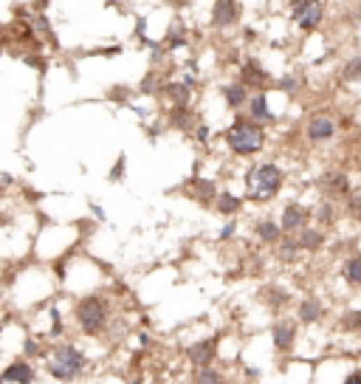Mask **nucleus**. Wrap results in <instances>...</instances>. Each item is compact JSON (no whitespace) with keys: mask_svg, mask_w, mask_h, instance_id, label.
I'll return each mask as SVG.
<instances>
[{"mask_svg":"<svg viewBox=\"0 0 361 384\" xmlns=\"http://www.w3.org/2000/svg\"><path fill=\"white\" fill-rule=\"evenodd\" d=\"M124 167H127V162H124V156H121L119 164H116V170H110V178H113V181H121V178H124Z\"/></svg>","mask_w":361,"mask_h":384,"instance_id":"nucleus-35","label":"nucleus"},{"mask_svg":"<svg viewBox=\"0 0 361 384\" xmlns=\"http://www.w3.org/2000/svg\"><path fill=\"white\" fill-rule=\"evenodd\" d=\"M209 136H212L209 125H203V122H195V141H198V144H209Z\"/></svg>","mask_w":361,"mask_h":384,"instance_id":"nucleus-33","label":"nucleus"},{"mask_svg":"<svg viewBox=\"0 0 361 384\" xmlns=\"http://www.w3.org/2000/svg\"><path fill=\"white\" fill-rule=\"evenodd\" d=\"M243 20V0H214L209 9V29L212 31H232Z\"/></svg>","mask_w":361,"mask_h":384,"instance_id":"nucleus-6","label":"nucleus"},{"mask_svg":"<svg viewBox=\"0 0 361 384\" xmlns=\"http://www.w3.org/2000/svg\"><path fill=\"white\" fill-rule=\"evenodd\" d=\"M322 314H325V305H322V299H316V297H305V299L300 302V308H297V317H300V322H305V325L319 322Z\"/></svg>","mask_w":361,"mask_h":384,"instance_id":"nucleus-17","label":"nucleus"},{"mask_svg":"<svg viewBox=\"0 0 361 384\" xmlns=\"http://www.w3.org/2000/svg\"><path fill=\"white\" fill-rule=\"evenodd\" d=\"M341 3H350V0H341Z\"/></svg>","mask_w":361,"mask_h":384,"instance_id":"nucleus-41","label":"nucleus"},{"mask_svg":"<svg viewBox=\"0 0 361 384\" xmlns=\"http://www.w3.org/2000/svg\"><path fill=\"white\" fill-rule=\"evenodd\" d=\"M31 381V367L26 362H15L0 373V384H29Z\"/></svg>","mask_w":361,"mask_h":384,"instance_id":"nucleus-22","label":"nucleus"},{"mask_svg":"<svg viewBox=\"0 0 361 384\" xmlns=\"http://www.w3.org/2000/svg\"><path fill=\"white\" fill-rule=\"evenodd\" d=\"M336 133H339V125L330 111H314L305 122V138L311 144H330Z\"/></svg>","mask_w":361,"mask_h":384,"instance_id":"nucleus-7","label":"nucleus"},{"mask_svg":"<svg viewBox=\"0 0 361 384\" xmlns=\"http://www.w3.org/2000/svg\"><path fill=\"white\" fill-rule=\"evenodd\" d=\"M339 76L344 85H361V54H350L339 65Z\"/></svg>","mask_w":361,"mask_h":384,"instance_id":"nucleus-19","label":"nucleus"},{"mask_svg":"<svg viewBox=\"0 0 361 384\" xmlns=\"http://www.w3.org/2000/svg\"><path fill=\"white\" fill-rule=\"evenodd\" d=\"M322 190H325L327 198H347V195L353 192V181H350L347 173L333 170V173H327V176L322 178Z\"/></svg>","mask_w":361,"mask_h":384,"instance_id":"nucleus-12","label":"nucleus"},{"mask_svg":"<svg viewBox=\"0 0 361 384\" xmlns=\"http://www.w3.org/2000/svg\"><path fill=\"white\" fill-rule=\"evenodd\" d=\"M74 317H77V322H80V328L85 331V334H99V331H105V325H108V320H110V308H108V299L105 297H99V294H91V297H82L80 302H77V311H74Z\"/></svg>","mask_w":361,"mask_h":384,"instance_id":"nucleus-4","label":"nucleus"},{"mask_svg":"<svg viewBox=\"0 0 361 384\" xmlns=\"http://www.w3.org/2000/svg\"><path fill=\"white\" fill-rule=\"evenodd\" d=\"M277 88L282 91V94H288V97H297L300 91H302V76L300 73H282L279 80H277Z\"/></svg>","mask_w":361,"mask_h":384,"instance_id":"nucleus-28","label":"nucleus"},{"mask_svg":"<svg viewBox=\"0 0 361 384\" xmlns=\"http://www.w3.org/2000/svg\"><path fill=\"white\" fill-rule=\"evenodd\" d=\"M341 328L344 331H358L361 328V311H344L341 314Z\"/></svg>","mask_w":361,"mask_h":384,"instance_id":"nucleus-30","label":"nucleus"},{"mask_svg":"<svg viewBox=\"0 0 361 384\" xmlns=\"http://www.w3.org/2000/svg\"><path fill=\"white\" fill-rule=\"evenodd\" d=\"M167 125L175 130H192L195 127V113L189 105H172L167 113Z\"/></svg>","mask_w":361,"mask_h":384,"instance_id":"nucleus-18","label":"nucleus"},{"mask_svg":"<svg viewBox=\"0 0 361 384\" xmlns=\"http://www.w3.org/2000/svg\"><path fill=\"white\" fill-rule=\"evenodd\" d=\"M246 116L254 119L257 125H271L277 119L271 111V102H268V91H251V97L246 102Z\"/></svg>","mask_w":361,"mask_h":384,"instance_id":"nucleus-10","label":"nucleus"},{"mask_svg":"<svg viewBox=\"0 0 361 384\" xmlns=\"http://www.w3.org/2000/svg\"><path fill=\"white\" fill-rule=\"evenodd\" d=\"M237 80L249 88V91H265L271 83H274V76L271 71L257 59V57H243L237 62Z\"/></svg>","mask_w":361,"mask_h":384,"instance_id":"nucleus-8","label":"nucleus"},{"mask_svg":"<svg viewBox=\"0 0 361 384\" xmlns=\"http://www.w3.org/2000/svg\"><path fill=\"white\" fill-rule=\"evenodd\" d=\"M336 204L327 198V201H322V204H316V209L311 212V218L316 220V226H330L333 220H336Z\"/></svg>","mask_w":361,"mask_h":384,"instance_id":"nucleus-25","label":"nucleus"},{"mask_svg":"<svg viewBox=\"0 0 361 384\" xmlns=\"http://www.w3.org/2000/svg\"><path fill=\"white\" fill-rule=\"evenodd\" d=\"M288 17L302 34H316L325 26L327 3L325 0H288Z\"/></svg>","mask_w":361,"mask_h":384,"instance_id":"nucleus-3","label":"nucleus"},{"mask_svg":"<svg viewBox=\"0 0 361 384\" xmlns=\"http://www.w3.org/2000/svg\"><path fill=\"white\" fill-rule=\"evenodd\" d=\"M302 255H305V252H302L297 235H282V238H279V243H277V260H282V263H297Z\"/></svg>","mask_w":361,"mask_h":384,"instance_id":"nucleus-15","label":"nucleus"},{"mask_svg":"<svg viewBox=\"0 0 361 384\" xmlns=\"http://www.w3.org/2000/svg\"><path fill=\"white\" fill-rule=\"evenodd\" d=\"M285 184V173L279 164L274 162H257L249 173H246V198L254 204H268L279 195Z\"/></svg>","mask_w":361,"mask_h":384,"instance_id":"nucleus-2","label":"nucleus"},{"mask_svg":"<svg viewBox=\"0 0 361 384\" xmlns=\"http://www.w3.org/2000/svg\"><path fill=\"white\" fill-rule=\"evenodd\" d=\"M297 241H300L302 252H319L325 246V229L308 223L305 229H300V232H297Z\"/></svg>","mask_w":361,"mask_h":384,"instance_id":"nucleus-14","label":"nucleus"},{"mask_svg":"<svg viewBox=\"0 0 361 384\" xmlns=\"http://www.w3.org/2000/svg\"><path fill=\"white\" fill-rule=\"evenodd\" d=\"M164 3L172 9H186V6H192V0H164Z\"/></svg>","mask_w":361,"mask_h":384,"instance_id":"nucleus-36","label":"nucleus"},{"mask_svg":"<svg viewBox=\"0 0 361 384\" xmlns=\"http://www.w3.org/2000/svg\"><path fill=\"white\" fill-rule=\"evenodd\" d=\"M212 356H214V342L212 339H206V342H195L192 348H189V359L195 362V364H209L212 362Z\"/></svg>","mask_w":361,"mask_h":384,"instance_id":"nucleus-26","label":"nucleus"},{"mask_svg":"<svg viewBox=\"0 0 361 384\" xmlns=\"http://www.w3.org/2000/svg\"><path fill=\"white\" fill-rule=\"evenodd\" d=\"M94 215H96L99 220H105V212H102V206H99V204H94Z\"/></svg>","mask_w":361,"mask_h":384,"instance_id":"nucleus-39","label":"nucleus"},{"mask_svg":"<svg viewBox=\"0 0 361 384\" xmlns=\"http://www.w3.org/2000/svg\"><path fill=\"white\" fill-rule=\"evenodd\" d=\"M243 40H246V43H251V40H257V31L246 26V29H243Z\"/></svg>","mask_w":361,"mask_h":384,"instance_id":"nucleus-38","label":"nucleus"},{"mask_svg":"<svg viewBox=\"0 0 361 384\" xmlns=\"http://www.w3.org/2000/svg\"><path fill=\"white\" fill-rule=\"evenodd\" d=\"M235 229H237V223H235V220H229V223L223 226V232H221L218 238H221V241H232V238H235Z\"/></svg>","mask_w":361,"mask_h":384,"instance_id":"nucleus-34","label":"nucleus"},{"mask_svg":"<svg viewBox=\"0 0 361 384\" xmlns=\"http://www.w3.org/2000/svg\"><path fill=\"white\" fill-rule=\"evenodd\" d=\"M43 9H48V0H37V12H43Z\"/></svg>","mask_w":361,"mask_h":384,"instance_id":"nucleus-40","label":"nucleus"},{"mask_svg":"<svg viewBox=\"0 0 361 384\" xmlns=\"http://www.w3.org/2000/svg\"><path fill=\"white\" fill-rule=\"evenodd\" d=\"M221 97H223V102H226L229 111H243L246 102H249V97H251V91L240 80H232V83L221 85Z\"/></svg>","mask_w":361,"mask_h":384,"instance_id":"nucleus-11","label":"nucleus"},{"mask_svg":"<svg viewBox=\"0 0 361 384\" xmlns=\"http://www.w3.org/2000/svg\"><path fill=\"white\" fill-rule=\"evenodd\" d=\"M341 280L350 288H361V255H350L341 263Z\"/></svg>","mask_w":361,"mask_h":384,"instance_id":"nucleus-23","label":"nucleus"},{"mask_svg":"<svg viewBox=\"0 0 361 384\" xmlns=\"http://www.w3.org/2000/svg\"><path fill=\"white\" fill-rule=\"evenodd\" d=\"M254 232H257V238H260L263 243H268V246H277V243H279V238H282L279 220H271V218H263V220H257Z\"/></svg>","mask_w":361,"mask_h":384,"instance_id":"nucleus-21","label":"nucleus"},{"mask_svg":"<svg viewBox=\"0 0 361 384\" xmlns=\"http://www.w3.org/2000/svg\"><path fill=\"white\" fill-rule=\"evenodd\" d=\"M240 206H243V201L235 192H218V198H214V209H218L221 215H226V218L237 215Z\"/></svg>","mask_w":361,"mask_h":384,"instance_id":"nucleus-24","label":"nucleus"},{"mask_svg":"<svg viewBox=\"0 0 361 384\" xmlns=\"http://www.w3.org/2000/svg\"><path fill=\"white\" fill-rule=\"evenodd\" d=\"M161 43H164V48H167L170 54L186 48V45H189V29H186V23H184V20H172Z\"/></svg>","mask_w":361,"mask_h":384,"instance_id":"nucleus-13","label":"nucleus"},{"mask_svg":"<svg viewBox=\"0 0 361 384\" xmlns=\"http://www.w3.org/2000/svg\"><path fill=\"white\" fill-rule=\"evenodd\" d=\"M344 384H361V370H355V373H350V376L344 378Z\"/></svg>","mask_w":361,"mask_h":384,"instance_id":"nucleus-37","label":"nucleus"},{"mask_svg":"<svg viewBox=\"0 0 361 384\" xmlns=\"http://www.w3.org/2000/svg\"><path fill=\"white\" fill-rule=\"evenodd\" d=\"M161 94H164L172 105H189V102H192V85H186L184 80H170V83H164Z\"/></svg>","mask_w":361,"mask_h":384,"instance_id":"nucleus-16","label":"nucleus"},{"mask_svg":"<svg viewBox=\"0 0 361 384\" xmlns=\"http://www.w3.org/2000/svg\"><path fill=\"white\" fill-rule=\"evenodd\" d=\"M198 384H221V376L214 373L209 364H203L200 373H198Z\"/></svg>","mask_w":361,"mask_h":384,"instance_id":"nucleus-31","label":"nucleus"},{"mask_svg":"<svg viewBox=\"0 0 361 384\" xmlns=\"http://www.w3.org/2000/svg\"><path fill=\"white\" fill-rule=\"evenodd\" d=\"M82 367H85V356L74 345H57L54 353H51V359H48V373L57 376L59 381L74 378Z\"/></svg>","mask_w":361,"mask_h":384,"instance_id":"nucleus-5","label":"nucleus"},{"mask_svg":"<svg viewBox=\"0 0 361 384\" xmlns=\"http://www.w3.org/2000/svg\"><path fill=\"white\" fill-rule=\"evenodd\" d=\"M271 336H274V348L277 350H291L294 339H297V328H294V322H277Z\"/></svg>","mask_w":361,"mask_h":384,"instance_id":"nucleus-20","label":"nucleus"},{"mask_svg":"<svg viewBox=\"0 0 361 384\" xmlns=\"http://www.w3.org/2000/svg\"><path fill=\"white\" fill-rule=\"evenodd\" d=\"M161 88H164V80L159 76V71H147L144 73V80L138 83V94H147V97H153V94H161Z\"/></svg>","mask_w":361,"mask_h":384,"instance_id":"nucleus-27","label":"nucleus"},{"mask_svg":"<svg viewBox=\"0 0 361 384\" xmlns=\"http://www.w3.org/2000/svg\"><path fill=\"white\" fill-rule=\"evenodd\" d=\"M265 294H268L271 308H279V305H285V302H288V294H285V291H279V288H268Z\"/></svg>","mask_w":361,"mask_h":384,"instance_id":"nucleus-32","label":"nucleus"},{"mask_svg":"<svg viewBox=\"0 0 361 384\" xmlns=\"http://www.w3.org/2000/svg\"><path fill=\"white\" fill-rule=\"evenodd\" d=\"M195 184H198V201H212L214 204V198H218L214 184L212 181H195Z\"/></svg>","mask_w":361,"mask_h":384,"instance_id":"nucleus-29","label":"nucleus"},{"mask_svg":"<svg viewBox=\"0 0 361 384\" xmlns=\"http://www.w3.org/2000/svg\"><path fill=\"white\" fill-rule=\"evenodd\" d=\"M223 138H226V147L235 152V156L249 159V156H257V152L265 147L268 133H265V125H257L249 116H237L223 130Z\"/></svg>","mask_w":361,"mask_h":384,"instance_id":"nucleus-1","label":"nucleus"},{"mask_svg":"<svg viewBox=\"0 0 361 384\" xmlns=\"http://www.w3.org/2000/svg\"><path fill=\"white\" fill-rule=\"evenodd\" d=\"M311 220V209L302 206V204H285L282 206V215H279V229H282V235H297L300 229H305Z\"/></svg>","mask_w":361,"mask_h":384,"instance_id":"nucleus-9","label":"nucleus"}]
</instances>
